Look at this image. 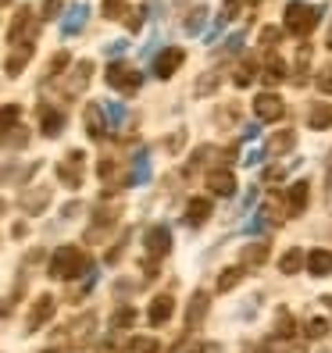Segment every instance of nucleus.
<instances>
[{
    "instance_id": "obj_11",
    "label": "nucleus",
    "mask_w": 332,
    "mask_h": 353,
    "mask_svg": "<svg viewBox=\"0 0 332 353\" xmlns=\"http://www.w3.org/2000/svg\"><path fill=\"white\" fill-rule=\"evenodd\" d=\"M215 214V207H211V200L207 196H193L190 203H186V225L190 228H200V225H207V218Z\"/></svg>"
},
{
    "instance_id": "obj_45",
    "label": "nucleus",
    "mask_w": 332,
    "mask_h": 353,
    "mask_svg": "<svg viewBox=\"0 0 332 353\" xmlns=\"http://www.w3.org/2000/svg\"><path fill=\"white\" fill-rule=\"evenodd\" d=\"M279 179H282V168H268L264 172V182H279Z\"/></svg>"
},
{
    "instance_id": "obj_44",
    "label": "nucleus",
    "mask_w": 332,
    "mask_h": 353,
    "mask_svg": "<svg viewBox=\"0 0 332 353\" xmlns=\"http://www.w3.org/2000/svg\"><path fill=\"white\" fill-rule=\"evenodd\" d=\"M61 11V0H43V18H57Z\"/></svg>"
},
{
    "instance_id": "obj_35",
    "label": "nucleus",
    "mask_w": 332,
    "mask_h": 353,
    "mask_svg": "<svg viewBox=\"0 0 332 353\" xmlns=\"http://www.w3.org/2000/svg\"><path fill=\"white\" fill-rule=\"evenodd\" d=\"M325 332H329V321H325V318H311V321L304 325V336H307V339H322Z\"/></svg>"
},
{
    "instance_id": "obj_42",
    "label": "nucleus",
    "mask_w": 332,
    "mask_h": 353,
    "mask_svg": "<svg viewBox=\"0 0 332 353\" xmlns=\"http://www.w3.org/2000/svg\"><path fill=\"white\" fill-rule=\"evenodd\" d=\"M172 353H200V343H190V336H186L179 346H172Z\"/></svg>"
},
{
    "instance_id": "obj_3",
    "label": "nucleus",
    "mask_w": 332,
    "mask_h": 353,
    "mask_svg": "<svg viewBox=\"0 0 332 353\" xmlns=\"http://www.w3.org/2000/svg\"><path fill=\"white\" fill-rule=\"evenodd\" d=\"M104 79H108V86L118 90V93H136L139 82H143V75L133 65H126V61H115V65L104 72Z\"/></svg>"
},
{
    "instance_id": "obj_8",
    "label": "nucleus",
    "mask_w": 332,
    "mask_h": 353,
    "mask_svg": "<svg viewBox=\"0 0 332 353\" xmlns=\"http://www.w3.org/2000/svg\"><path fill=\"white\" fill-rule=\"evenodd\" d=\"M182 61H186V50H182V47H164V50L154 57V75H157V79H172V75L182 68Z\"/></svg>"
},
{
    "instance_id": "obj_31",
    "label": "nucleus",
    "mask_w": 332,
    "mask_h": 353,
    "mask_svg": "<svg viewBox=\"0 0 332 353\" xmlns=\"http://www.w3.org/2000/svg\"><path fill=\"white\" fill-rule=\"evenodd\" d=\"M282 79H286V61L272 57V61H268V68H264V82H268V86H279Z\"/></svg>"
},
{
    "instance_id": "obj_14",
    "label": "nucleus",
    "mask_w": 332,
    "mask_h": 353,
    "mask_svg": "<svg viewBox=\"0 0 332 353\" xmlns=\"http://www.w3.org/2000/svg\"><path fill=\"white\" fill-rule=\"evenodd\" d=\"M172 310H175V300H172L168 293H161V296H154V300H150L147 321H150V325H164V321L172 318Z\"/></svg>"
},
{
    "instance_id": "obj_25",
    "label": "nucleus",
    "mask_w": 332,
    "mask_h": 353,
    "mask_svg": "<svg viewBox=\"0 0 332 353\" xmlns=\"http://www.w3.org/2000/svg\"><path fill=\"white\" fill-rule=\"evenodd\" d=\"M300 268H304V250H297V246L279 257V272H282V275H297Z\"/></svg>"
},
{
    "instance_id": "obj_43",
    "label": "nucleus",
    "mask_w": 332,
    "mask_h": 353,
    "mask_svg": "<svg viewBox=\"0 0 332 353\" xmlns=\"http://www.w3.org/2000/svg\"><path fill=\"white\" fill-rule=\"evenodd\" d=\"M61 68H68V54H57V57L50 61V72H47V75H61Z\"/></svg>"
},
{
    "instance_id": "obj_5",
    "label": "nucleus",
    "mask_w": 332,
    "mask_h": 353,
    "mask_svg": "<svg viewBox=\"0 0 332 353\" xmlns=\"http://www.w3.org/2000/svg\"><path fill=\"white\" fill-rule=\"evenodd\" d=\"M143 246H147V257L150 261H161L172 254V228L168 225H150L147 236H143Z\"/></svg>"
},
{
    "instance_id": "obj_13",
    "label": "nucleus",
    "mask_w": 332,
    "mask_h": 353,
    "mask_svg": "<svg viewBox=\"0 0 332 353\" xmlns=\"http://www.w3.org/2000/svg\"><path fill=\"white\" fill-rule=\"evenodd\" d=\"M311 200V185L307 179H297L293 185H289V193H286V203H289V214H304V207Z\"/></svg>"
},
{
    "instance_id": "obj_2",
    "label": "nucleus",
    "mask_w": 332,
    "mask_h": 353,
    "mask_svg": "<svg viewBox=\"0 0 332 353\" xmlns=\"http://www.w3.org/2000/svg\"><path fill=\"white\" fill-rule=\"evenodd\" d=\"M322 22V11L318 8H311V4H300V0H293V4L286 8V32H293V36H307V32H315V26Z\"/></svg>"
},
{
    "instance_id": "obj_24",
    "label": "nucleus",
    "mask_w": 332,
    "mask_h": 353,
    "mask_svg": "<svg viewBox=\"0 0 332 353\" xmlns=\"http://www.w3.org/2000/svg\"><path fill=\"white\" fill-rule=\"evenodd\" d=\"M268 261V243H246L243 246V264L246 268H257Z\"/></svg>"
},
{
    "instance_id": "obj_37",
    "label": "nucleus",
    "mask_w": 332,
    "mask_h": 353,
    "mask_svg": "<svg viewBox=\"0 0 332 353\" xmlns=\"http://www.w3.org/2000/svg\"><path fill=\"white\" fill-rule=\"evenodd\" d=\"M211 154H215L211 147H197V154L190 157V164H186V175H190V172H197L200 164H207V157H211Z\"/></svg>"
},
{
    "instance_id": "obj_34",
    "label": "nucleus",
    "mask_w": 332,
    "mask_h": 353,
    "mask_svg": "<svg viewBox=\"0 0 332 353\" xmlns=\"http://www.w3.org/2000/svg\"><path fill=\"white\" fill-rule=\"evenodd\" d=\"M218 90V72H207V75H200V82L193 86V93L197 97H211Z\"/></svg>"
},
{
    "instance_id": "obj_16",
    "label": "nucleus",
    "mask_w": 332,
    "mask_h": 353,
    "mask_svg": "<svg viewBox=\"0 0 332 353\" xmlns=\"http://www.w3.org/2000/svg\"><path fill=\"white\" fill-rule=\"evenodd\" d=\"M39 129H43V136H50V139L61 136V129H65V114L43 103V108H39Z\"/></svg>"
},
{
    "instance_id": "obj_7",
    "label": "nucleus",
    "mask_w": 332,
    "mask_h": 353,
    "mask_svg": "<svg viewBox=\"0 0 332 353\" xmlns=\"http://www.w3.org/2000/svg\"><path fill=\"white\" fill-rule=\"evenodd\" d=\"M82 161H86V154H82V150H72L65 161L57 164V179L65 182L68 190H79V185H82Z\"/></svg>"
},
{
    "instance_id": "obj_48",
    "label": "nucleus",
    "mask_w": 332,
    "mask_h": 353,
    "mask_svg": "<svg viewBox=\"0 0 332 353\" xmlns=\"http://www.w3.org/2000/svg\"><path fill=\"white\" fill-rule=\"evenodd\" d=\"M0 211H4V200H0Z\"/></svg>"
},
{
    "instance_id": "obj_28",
    "label": "nucleus",
    "mask_w": 332,
    "mask_h": 353,
    "mask_svg": "<svg viewBox=\"0 0 332 353\" xmlns=\"http://www.w3.org/2000/svg\"><path fill=\"white\" fill-rule=\"evenodd\" d=\"M293 332H297L293 314H289L286 307H279V314H275V336H279V339H293Z\"/></svg>"
},
{
    "instance_id": "obj_39",
    "label": "nucleus",
    "mask_w": 332,
    "mask_h": 353,
    "mask_svg": "<svg viewBox=\"0 0 332 353\" xmlns=\"http://www.w3.org/2000/svg\"><path fill=\"white\" fill-rule=\"evenodd\" d=\"M204 18H207V8H193V14L186 18V29H190V32H200V26H204Z\"/></svg>"
},
{
    "instance_id": "obj_4",
    "label": "nucleus",
    "mask_w": 332,
    "mask_h": 353,
    "mask_svg": "<svg viewBox=\"0 0 332 353\" xmlns=\"http://www.w3.org/2000/svg\"><path fill=\"white\" fill-rule=\"evenodd\" d=\"M32 39H36L32 8H18L14 18H11V29H8V43H11V47H22V43H32Z\"/></svg>"
},
{
    "instance_id": "obj_36",
    "label": "nucleus",
    "mask_w": 332,
    "mask_h": 353,
    "mask_svg": "<svg viewBox=\"0 0 332 353\" xmlns=\"http://www.w3.org/2000/svg\"><path fill=\"white\" fill-rule=\"evenodd\" d=\"M315 86H318L322 97H332V65H325V68L315 75Z\"/></svg>"
},
{
    "instance_id": "obj_18",
    "label": "nucleus",
    "mask_w": 332,
    "mask_h": 353,
    "mask_svg": "<svg viewBox=\"0 0 332 353\" xmlns=\"http://www.w3.org/2000/svg\"><path fill=\"white\" fill-rule=\"evenodd\" d=\"M32 43H22V47H14L11 54H8V61H4V72L8 75H18V72H22L26 65H29V61H32Z\"/></svg>"
},
{
    "instance_id": "obj_20",
    "label": "nucleus",
    "mask_w": 332,
    "mask_h": 353,
    "mask_svg": "<svg viewBox=\"0 0 332 353\" xmlns=\"http://www.w3.org/2000/svg\"><path fill=\"white\" fill-rule=\"evenodd\" d=\"M297 147V132L293 129H279L272 139H268V154L272 157H282L286 150H293Z\"/></svg>"
},
{
    "instance_id": "obj_30",
    "label": "nucleus",
    "mask_w": 332,
    "mask_h": 353,
    "mask_svg": "<svg viewBox=\"0 0 332 353\" xmlns=\"http://www.w3.org/2000/svg\"><path fill=\"white\" fill-rule=\"evenodd\" d=\"M136 325V310L133 307H118L115 314H111V328L115 332H126V328H133Z\"/></svg>"
},
{
    "instance_id": "obj_27",
    "label": "nucleus",
    "mask_w": 332,
    "mask_h": 353,
    "mask_svg": "<svg viewBox=\"0 0 332 353\" xmlns=\"http://www.w3.org/2000/svg\"><path fill=\"white\" fill-rule=\"evenodd\" d=\"M243 275H246L243 268H222V275H218V285H215V289H218V293H229V289H236V285L243 282Z\"/></svg>"
},
{
    "instance_id": "obj_40",
    "label": "nucleus",
    "mask_w": 332,
    "mask_h": 353,
    "mask_svg": "<svg viewBox=\"0 0 332 353\" xmlns=\"http://www.w3.org/2000/svg\"><path fill=\"white\" fill-rule=\"evenodd\" d=\"M243 8V0H225L222 4V22H229V18H236V11Z\"/></svg>"
},
{
    "instance_id": "obj_26",
    "label": "nucleus",
    "mask_w": 332,
    "mask_h": 353,
    "mask_svg": "<svg viewBox=\"0 0 332 353\" xmlns=\"http://www.w3.org/2000/svg\"><path fill=\"white\" fill-rule=\"evenodd\" d=\"M257 79V61L254 57H246V61H240V68H236V75H233V82L243 90V86H251V82Z\"/></svg>"
},
{
    "instance_id": "obj_1",
    "label": "nucleus",
    "mask_w": 332,
    "mask_h": 353,
    "mask_svg": "<svg viewBox=\"0 0 332 353\" xmlns=\"http://www.w3.org/2000/svg\"><path fill=\"white\" fill-rule=\"evenodd\" d=\"M90 268V257L86 250H79V246H57L54 257H50V275L54 279H79L82 272Z\"/></svg>"
},
{
    "instance_id": "obj_6",
    "label": "nucleus",
    "mask_w": 332,
    "mask_h": 353,
    "mask_svg": "<svg viewBox=\"0 0 332 353\" xmlns=\"http://www.w3.org/2000/svg\"><path fill=\"white\" fill-rule=\"evenodd\" d=\"M207 310H211V293L197 289V293L190 296V303H186V332H197L207 318Z\"/></svg>"
},
{
    "instance_id": "obj_41",
    "label": "nucleus",
    "mask_w": 332,
    "mask_h": 353,
    "mask_svg": "<svg viewBox=\"0 0 332 353\" xmlns=\"http://www.w3.org/2000/svg\"><path fill=\"white\" fill-rule=\"evenodd\" d=\"M121 8H126V0H104V18H118Z\"/></svg>"
},
{
    "instance_id": "obj_21",
    "label": "nucleus",
    "mask_w": 332,
    "mask_h": 353,
    "mask_svg": "<svg viewBox=\"0 0 332 353\" xmlns=\"http://www.w3.org/2000/svg\"><path fill=\"white\" fill-rule=\"evenodd\" d=\"M307 129H315V132H325L332 129V103H315L307 114Z\"/></svg>"
},
{
    "instance_id": "obj_22",
    "label": "nucleus",
    "mask_w": 332,
    "mask_h": 353,
    "mask_svg": "<svg viewBox=\"0 0 332 353\" xmlns=\"http://www.w3.org/2000/svg\"><path fill=\"white\" fill-rule=\"evenodd\" d=\"M90 72H93V61H79V65H75V75H72V82L65 86V93H82V90H86Z\"/></svg>"
},
{
    "instance_id": "obj_23",
    "label": "nucleus",
    "mask_w": 332,
    "mask_h": 353,
    "mask_svg": "<svg viewBox=\"0 0 332 353\" xmlns=\"http://www.w3.org/2000/svg\"><path fill=\"white\" fill-rule=\"evenodd\" d=\"M93 325H97V314H82L79 321L68 325V336H72L75 343H82V339H90V336H93Z\"/></svg>"
},
{
    "instance_id": "obj_46",
    "label": "nucleus",
    "mask_w": 332,
    "mask_h": 353,
    "mask_svg": "<svg viewBox=\"0 0 332 353\" xmlns=\"http://www.w3.org/2000/svg\"><path fill=\"white\" fill-rule=\"evenodd\" d=\"M179 147H182V132H175V136L168 139V150H179Z\"/></svg>"
},
{
    "instance_id": "obj_17",
    "label": "nucleus",
    "mask_w": 332,
    "mask_h": 353,
    "mask_svg": "<svg viewBox=\"0 0 332 353\" xmlns=\"http://www.w3.org/2000/svg\"><path fill=\"white\" fill-rule=\"evenodd\" d=\"M18 203H22V211H26V214H39V211H43V207L50 203V190H47V185H39V190H29V193H22V200H18Z\"/></svg>"
},
{
    "instance_id": "obj_10",
    "label": "nucleus",
    "mask_w": 332,
    "mask_h": 353,
    "mask_svg": "<svg viewBox=\"0 0 332 353\" xmlns=\"http://www.w3.org/2000/svg\"><path fill=\"white\" fill-rule=\"evenodd\" d=\"M254 114H257L261 121H279V118L286 114V103H282L279 93H261V97L254 100Z\"/></svg>"
},
{
    "instance_id": "obj_9",
    "label": "nucleus",
    "mask_w": 332,
    "mask_h": 353,
    "mask_svg": "<svg viewBox=\"0 0 332 353\" xmlns=\"http://www.w3.org/2000/svg\"><path fill=\"white\" fill-rule=\"evenodd\" d=\"M54 310H57V300L50 296V293H43V296H36L32 300V310H29V332H39L50 318H54Z\"/></svg>"
},
{
    "instance_id": "obj_47",
    "label": "nucleus",
    "mask_w": 332,
    "mask_h": 353,
    "mask_svg": "<svg viewBox=\"0 0 332 353\" xmlns=\"http://www.w3.org/2000/svg\"><path fill=\"white\" fill-rule=\"evenodd\" d=\"M329 47H332V29H329Z\"/></svg>"
},
{
    "instance_id": "obj_33",
    "label": "nucleus",
    "mask_w": 332,
    "mask_h": 353,
    "mask_svg": "<svg viewBox=\"0 0 332 353\" xmlns=\"http://www.w3.org/2000/svg\"><path fill=\"white\" fill-rule=\"evenodd\" d=\"M129 353H161V343L150 339V336H136V339L129 343Z\"/></svg>"
},
{
    "instance_id": "obj_38",
    "label": "nucleus",
    "mask_w": 332,
    "mask_h": 353,
    "mask_svg": "<svg viewBox=\"0 0 332 353\" xmlns=\"http://www.w3.org/2000/svg\"><path fill=\"white\" fill-rule=\"evenodd\" d=\"M82 22H86V8H75V11H72V18L65 22V32H68V36H72V32H79V29H82Z\"/></svg>"
},
{
    "instance_id": "obj_29",
    "label": "nucleus",
    "mask_w": 332,
    "mask_h": 353,
    "mask_svg": "<svg viewBox=\"0 0 332 353\" xmlns=\"http://www.w3.org/2000/svg\"><path fill=\"white\" fill-rule=\"evenodd\" d=\"M18 118H22V108H18V103H8V108H0V136H8V132L18 125Z\"/></svg>"
},
{
    "instance_id": "obj_15",
    "label": "nucleus",
    "mask_w": 332,
    "mask_h": 353,
    "mask_svg": "<svg viewBox=\"0 0 332 353\" xmlns=\"http://www.w3.org/2000/svg\"><path fill=\"white\" fill-rule=\"evenodd\" d=\"M307 272L315 275V279H325V275H332V250H311L307 254Z\"/></svg>"
},
{
    "instance_id": "obj_32",
    "label": "nucleus",
    "mask_w": 332,
    "mask_h": 353,
    "mask_svg": "<svg viewBox=\"0 0 332 353\" xmlns=\"http://www.w3.org/2000/svg\"><path fill=\"white\" fill-rule=\"evenodd\" d=\"M257 43H261L264 50H275V47L282 43V29H275V26H264V29H261V36H257Z\"/></svg>"
},
{
    "instance_id": "obj_12",
    "label": "nucleus",
    "mask_w": 332,
    "mask_h": 353,
    "mask_svg": "<svg viewBox=\"0 0 332 353\" xmlns=\"http://www.w3.org/2000/svg\"><path fill=\"white\" fill-rule=\"evenodd\" d=\"M207 190H211L215 196H233L236 193V175L229 168H218L207 175Z\"/></svg>"
},
{
    "instance_id": "obj_19",
    "label": "nucleus",
    "mask_w": 332,
    "mask_h": 353,
    "mask_svg": "<svg viewBox=\"0 0 332 353\" xmlns=\"http://www.w3.org/2000/svg\"><path fill=\"white\" fill-rule=\"evenodd\" d=\"M86 132H90V139H104V132H108V125H104V108L100 103H86Z\"/></svg>"
}]
</instances>
